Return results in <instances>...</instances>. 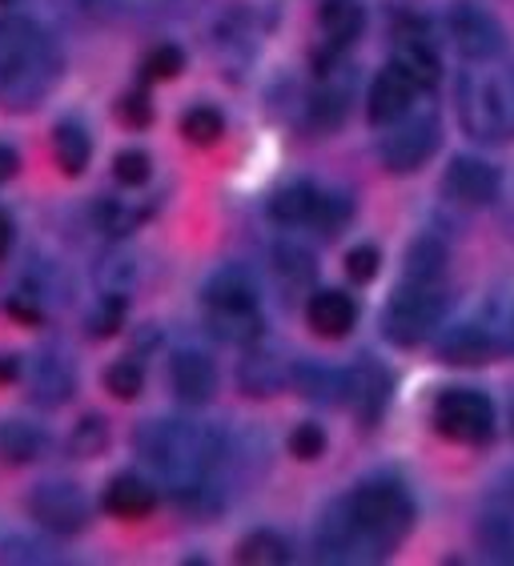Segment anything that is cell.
<instances>
[{
  "instance_id": "cell-1",
  "label": "cell",
  "mask_w": 514,
  "mask_h": 566,
  "mask_svg": "<svg viewBox=\"0 0 514 566\" xmlns=\"http://www.w3.org/2000/svg\"><path fill=\"white\" fill-rule=\"evenodd\" d=\"M137 454L157 470V479H165L177 491V499L201 502L209 491V474L221 458V438L198 422H177V418H157L145 422L133 434Z\"/></svg>"
},
{
  "instance_id": "cell-2",
  "label": "cell",
  "mask_w": 514,
  "mask_h": 566,
  "mask_svg": "<svg viewBox=\"0 0 514 566\" xmlns=\"http://www.w3.org/2000/svg\"><path fill=\"white\" fill-rule=\"evenodd\" d=\"M61 56L41 24L29 17H0V105L29 109L53 88Z\"/></svg>"
},
{
  "instance_id": "cell-3",
  "label": "cell",
  "mask_w": 514,
  "mask_h": 566,
  "mask_svg": "<svg viewBox=\"0 0 514 566\" xmlns=\"http://www.w3.org/2000/svg\"><path fill=\"white\" fill-rule=\"evenodd\" d=\"M459 117L474 142H511L514 137V81L491 69L459 76Z\"/></svg>"
},
{
  "instance_id": "cell-4",
  "label": "cell",
  "mask_w": 514,
  "mask_h": 566,
  "mask_svg": "<svg viewBox=\"0 0 514 566\" xmlns=\"http://www.w3.org/2000/svg\"><path fill=\"white\" fill-rule=\"evenodd\" d=\"M346 502H350L354 518L374 543L378 558L386 551H395L402 543V534L410 531V523H415V502L398 482H361Z\"/></svg>"
},
{
  "instance_id": "cell-5",
  "label": "cell",
  "mask_w": 514,
  "mask_h": 566,
  "mask_svg": "<svg viewBox=\"0 0 514 566\" xmlns=\"http://www.w3.org/2000/svg\"><path fill=\"white\" fill-rule=\"evenodd\" d=\"M447 314V294H442V285H418V282H406L390 305L382 310V334L395 346H422L438 329Z\"/></svg>"
},
{
  "instance_id": "cell-6",
  "label": "cell",
  "mask_w": 514,
  "mask_h": 566,
  "mask_svg": "<svg viewBox=\"0 0 514 566\" xmlns=\"http://www.w3.org/2000/svg\"><path fill=\"white\" fill-rule=\"evenodd\" d=\"M434 426L450 442L482 447L494 434V406L479 390H447L434 406Z\"/></svg>"
},
{
  "instance_id": "cell-7",
  "label": "cell",
  "mask_w": 514,
  "mask_h": 566,
  "mask_svg": "<svg viewBox=\"0 0 514 566\" xmlns=\"http://www.w3.org/2000/svg\"><path fill=\"white\" fill-rule=\"evenodd\" d=\"M447 33L466 61H494L503 53V24L494 21L491 12L466 0H454L447 9Z\"/></svg>"
},
{
  "instance_id": "cell-8",
  "label": "cell",
  "mask_w": 514,
  "mask_h": 566,
  "mask_svg": "<svg viewBox=\"0 0 514 566\" xmlns=\"http://www.w3.org/2000/svg\"><path fill=\"white\" fill-rule=\"evenodd\" d=\"M317 555L329 558V563H370V558H378V551H374V543L358 526L346 499L334 502L322 514V523H317Z\"/></svg>"
},
{
  "instance_id": "cell-9",
  "label": "cell",
  "mask_w": 514,
  "mask_h": 566,
  "mask_svg": "<svg viewBox=\"0 0 514 566\" xmlns=\"http://www.w3.org/2000/svg\"><path fill=\"white\" fill-rule=\"evenodd\" d=\"M29 511L33 518L53 534H77L88 523V502L85 494L73 486V482L56 479V482H41L29 499Z\"/></svg>"
},
{
  "instance_id": "cell-10",
  "label": "cell",
  "mask_w": 514,
  "mask_h": 566,
  "mask_svg": "<svg viewBox=\"0 0 514 566\" xmlns=\"http://www.w3.org/2000/svg\"><path fill=\"white\" fill-rule=\"evenodd\" d=\"M438 149V120L434 117H410L386 133L382 142V165L390 174H415L418 165Z\"/></svg>"
},
{
  "instance_id": "cell-11",
  "label": "cell",
  "mask_w": 514,
  "mask_h": 566,
  "mask_svg": "<svg viewBox=\"0 0 514 566\" xmlns=\"http://www.w3.org/2000/svg\"><path fill=\"white\" fill-rule=\"evenodd\" d=\"M442 189L459 206H491L494 197H499V169L486 165L482 157H454L447 165V174H442Z\"/></svg>"
},
{
  "instance_id": "cell-12",
  "label": "cell",
  "mask_w": 514,
  "mask_h": 566,
  "mask_svg": "<svg viewBox=\"0 0 514 566\" xmlns=\"http://www.w3.org/2000/svg\"><path fill=\"white\" fill-rule=\"evenodd\" d=\"M169 381H174L177 402L206 406L218 390V370L201 349H177L174 361H169Z\"/></svg>"
},
{
  "instance_id": "cell-13",
  "label": "cell",
  "mask_w": 514,
  "mask_h": 566,
  "mask_svg": "<svg viewBox=\"0 0 514 566\" xmlns=\"http://www.w3.org/2000/svg\"><path fill=\"white\" fill-rule=\"evenodd\" d=\"M346 402L358 410L361 422H378L390 402V374L378 366V361H358L350 374H346Z\"/></svg>"
},
{
  "instance_id": "cell-14",
  "label": "cell",
  "mask_w": 514,
  "mask_h": 566,
  "mask_svg": "<svg viewBox=\"0 0 514 566\" xmlns=\"http://www.w3.org/2000/svg\"><path fill=\"white\" fill-rule=\"evenodd\" d=\"M415 81L406 73H398L395 65L382 69V73L374 76L370 85V97H366V113H370L374 125H395L410 113V101H415Z\"/></svg>"
},
{
  "instance_id": "cell-15",
  "label": "cell",
  "mask_w": 514,
  "mask_h": 566,
  "mask_svg": "<svg viewBox=\"0 0 514 566\" xmlns=\"http://www.w3.org/2000/svg\"><path fill=\"white\" fill-rule=\"evenodd\" d=\"M395 69L410 76V81H415V88H434L438 85V73H442V65H438L434 44H430L427 33H422V29H415V24L398 29Z\"/></svg>"
},
{
  "instance_id": "cell-16",
  "label": "cell",
  "mask_w": 514,
  "mask_h": 566,
  "mask_svg": "<svg viewBox=\"0 0 514 566\" xmlns=\"http://www.w3.org/2000/svg\"><path fill=\"white\" fill-rule=\"evenodd\" d=\"M209 314H250L258 310V285L241 265H225L206 282Z\"/></svg>"
},
{
  "instance_id": "cell-17",
  "label": "cell",
  "mask_w": 514,
  "mask_h": 566,
  "mask_svg": "<svg viewBox=\"0 0 514 566\" xmlns=\"http://www.w3.org/2000/svg\"><path fill=\"white\" fill-rule=\"evenodd\" d=\"M479 534L494 555L514 558V479L494 486V494L486 499V511H482Z\"/></svg>"
},
{
  "instance_id": "cell-18",
  "label": "cell",
  "mask_w": 514,
  "mask_h": 566,
  "mask_svg": "<svg viewBox=\"0 0 514 566\" xmlns=\"http://www.w3.org/2000/svg\"><path fill=\"white\" fill-rule=\"evenodd\" d=\"M438 354H442V361H450V366H482V361H491L494 354H499V342L482 326H474V322H462V326H450L447 334H442Z\"/></svg>"
},
{
  "instance_id": "cell-19",
  "label": "cell",
  "mask_w": 514,
  "mask_h": 566,
  "mask_svg": "<svg viewBox=\"0 0 514 566\" xmlns=\"http://www.w3.org/2000/svg\"><path fill=\"white\" fill-rule=\"evenodd\" d=\"M306 317L314 334L322 338H346L358 322V305L350 302V294H342V290H322V294L310 297L306 305Z\"/></svg>"
},
{
  "instance_id": "cell-20",
  "label": "cell",
  "mask_w": 514,
  "mask_h": 566,
  "mask_svg": "<svg viewBox=\"0 0 514 566\" xmlns=\"http://www.w3.org/2000/svg\"><path fill=\"white\" fill-rule=\"evenodd\" d=\"M241 390L253 394V398H270V394H277L285 386V378H290V370H285V358L277 354V349H262L258 342H253V349L245 354V361H241Z\"/></svg>"
},
{
  "instance_id": "cell-21",
  "label": "cell",
  "mask_w": 514,
  "mask_h": 566,
  "mask_svg": "<svg viewBox=\"0 0 514 566\" xmlns=\"http://www.w3.org/2000/svg\"><path fill=\"white\" fill-rule=\"evenodd\" d=\"M350 113V85L334 69H317V88L310 97V117L317 129H334Z\"/></svg>"
},
{
  "instance_id": "cell-22",
  "label": "cell",
  "mask_w": 514,
  "mask_h": 566,
  "mask_svg": "<svg viewBox=\"0 0 514 566\" xmlns=\"http://www.w3.org/2000/svg\"><path fill=\"white\" fill-rule=\"evenodd\" d=\"M294 386L302 398L310 402H322V406H338L346 402V374L342 370H329V366H317V361H302L294 366Z\"/></svg>"
},
{
  "instance_id": "cell-23",
  "label": "cell",
  "mask_w": 514,
  "mask_h": 566,
  "mask_svg": "<svg viewBox=\"0 0 514 566\" xmlns=\"http://www.w3.org/2000/svg\"><path fill=\"white\" fill-rule=\"evenodd\" d=\"M157 506V494L149 482L133 479V474H120L105 486V511L113 518H145V514Z\"/></svg>"
},
{
  "instance_id": "cell-24",
  "label": "cell",
  "mask_w": 514,
  "mask_h": 566,
  "mask_svg": "<svg viewBox=\"0 0 514 566\" xmlns=\"http://www.w3.org/2000/svg\"><path fill=\"white\" fill-rule=\"evenodd\" d=\"M317 24H322V33L329 36L334 49H346V44L358 41L361 29H366V12H361L358 0H322Z\"/></svg>"
},
{
  "instance_id": "cell-25",
  "label": "cell",
  "mask_w": 514,
  "mask_h": 566,
  "mask_svg": "<svg viewBox=\"0 0 514 566\" xmlns=\"http://www.w3.org/2000/svg\"><path fill=\"white\" fill-rule=\"evenodd\" d=\"M317 201H322V189H314L310 181H294L270 197V218L282 226H314Z\"/></svg>"
},
{
  "instance_id": "cell-26",
  "label": "cell",
  "mask_w": 514,
  "mask_h": 566,
  "mask_svg": "<svg viewBox=\"0 0 514 566\" xmlns=\"http://www.w3.org/2000/svg\"><path fill=\"white\" fill-rule=\"evenodd\" d=\"M73 394V366L61 354H41L33 366V402L61 406Z\"/></svg>"
},
{
  "instance_id": "cell-27",
  "label": "cell",
  "mask_w": 514,
  "mask_h": 566,
  "mask_svg": "<svg viewBox=\"0 0 514 566\" xmlns=\"http://www.w3.org/2000/svg\"><path fill=\"white\" fill-rule=\"evenodd\" d=\"M44 434L33 422H21V418H4L0 422V458L9 467H29L33 458H41Z\"/></svg>"
},
{
  "instance_id": "cell-28",
  "label": "cell",
  "mask_w": 514,
  "mask_h": 566,
  "mask_svg": "<svg viewBox=\"0 0 514 566\" xmlns=\"http://www.w3.org/2000/svg\"><path fill=\"white\" fill-rule=\"evenodd\" d=\"M442 273H447V245L434 238H418L410 250H406L402 277L418 285H442Z\"/></svg>"
},
{
  "instance_id": "cell-29",
  "label": "cell",
  "mask_w": 514,
  "mask_h": 566,
  "mask_svg": "<svg viewBox=\"0 0 514 566\" xmlns=\"http://www.w3.org/2000/svg\"><path fill=\"white\" fill-rule=\"evenodd\" d=\"M53 153H56V165H61V169H65L69 177L85 174L88 153H93V145H88V133L81 129V125H73V120L56 125V133H53Z\"/></svg>"
},
{
  "instance_id": "cell-30",
  "label": "cell",
  "mask_w": 514,
  "mask_h": 566,
  "mask_svg": "<svg viewBox=\"0 0 514 566\" xmlns=\"http://www.w3.org/2000/svg\"><path fill=\"white\" fill-rule=\"evenodd\" d=\"M97 285H101V294L125 297L133 285H137V258H133L129 250H109L97 262Z\"/></svg>"
},
{
  "instance_id": "cell-31",
  "label": "cell",
  "mask_w": 514,
  "mask_h": 566,
  "mask_svg": "<svg viewBox=\"0 0 514 566\" xmlns=\"http://www.w3.org/2000/svg\"><path fill=\"white\" fill-rule=\"evenodd\" d=\"M290 558V546H285L282 534L274 531H253L250 538H241L238 546V563L245 566H277Z\"/></svg>"
},
{
  "instance_id": "cell-32",
  "label": "cell",
  "mask_w": 514,
  "mask_h": 566,
  "mask_svg": "<svg viewBox=\"0 0 514 566\" xmlns=\"http://www.w3.org/2000/svg\"><path fill=\"white\" fill-rule=\"evenodd\" d=\"M209 329L230 346H253L262 338V314L258 310H250V314H209Z\"/></svg>"
},
{
  "instance_id": "cell-33",
  "label": "cell",
  "mask_w": 514,
  "mask_h": 566,
  "mask_svg": "<svg viewBox=\"0 0 514 566\" xmlns=\"http://www.w3.org/2000/svg\"><path fill=\"white\" fill-rule=\"evenodd\" d=\"M274 273L290 285V290L310 285L314 282V258H310L306 250H297V245H277L274 250Z\"/></svg>"
},
{
  "instance_id": "cell-34",
  "label": "cell",
  "mask_w": 514,
  "mask_h": 566,
  "mask_svg": "<svg viewBox=\"0 0 514 566\" xmlns=\"http://www.w3.org/2000/svg\"><path fill=\"white\" fill-rule=\"evenodd\" d=\"M181 133H186L193 145H213V142H221V133H225V117H221L218 109H209V105H198V109L186 113Z\"/></svg>"
},
{
  "instance_id": "cell-35",
  "label": "cell",
  "mask_w": 514,
  "mask_h": 566,
  "mask_svg": "<svg viewBox=\"0 0 514 566\" xmlns=\"http://www.w3.org/2000/svg\"><path fill=\"white\" fill-rule=\"evenodd\" d=\"M105 386H109L113 398H120V402H133V398L145 390V370L137 366V361L120 358V361H113L109 370H105Z\"/></svg>"
},
{
  "instance_id": "cell-36",
  "label": "cell",
  "mask_w": 514,
  "mask_h": 566,
  "mask_svg": "<svg viewBox=\"0 0 514 566\" xmlns=\"http://www.w3.org/2000/svg\"><path fill=\"white\" fill-rule=\"evenodd\" d=\"M181 69H186L181 49H177V44H157V49H149V56H145L141 73L149 76V81H174Z\"/></svg>"
},
{
  "instance_id": "cell-37",
  "label": "cell",
  "mask_w": 514,
  "mask_h": 566,
  "mask_svg": "<svg viewBox=\"0 0 514 566\" xmlns=\"http://www.w3.org/2000/svg\"><path fill=\"white\" fill-rule=\"evenodd\" d=\"M354 206L346 193H322V201H317V213H314V226L322 229V233H338L346 221H350Z\"/></svg>"
},
{
  "instance_id": "cell-38",
  "label": "cell",
  "mask_w": 514,
  "mask_h": 566,
  "mask_svg": "<svg viewBox=\"0 0 514 566\" xmlns=\"http://www.w3.org/2000/svg\"><path fill=\"white\" fill-rule=\"evenodd\" d=\"M120 317H125V297L105 294L97 310L88 314V334H93V338H109V334L120 329Z\"/></svg>"
},
{
  "instance_id": "cell-39",
  "label": "cell",
  "mask_w": 514,
  "mask_h": 566,
  "mask_svg": "<svg viewBox=\"0 0 514 566\" xmlns=\"http://www.w3.org/2000/svg\"><path fill=\"white\" fill-rule=\"evenodd\" d=\"M105 442H109V430H105V422H101L97 415L81 418L77 430H73V454L97 458L101 450H105Z\"/></svg>"
},
{
  "instance_id": "cell-40",
  "label": "cell",
  "mask_w": 514,
  "mask_h": 566,
  "mask_svg": "<svg viewBox=\"0 0 514 566\" xmlns=\"http://www.w3.org/2000/svg\"><path fill=\"white\" fill-rule=\"evenodd\" d=\"M113 177H117L120 186H129V189L145 186V181H149V157H145L141 149L117 153V161H113Z\"/></svg>"
},
{
  "instance_id": "cell-41",
  "label": "cell",
  "mask_w": 514,
  "mask_h": 566,
  "mask_svg": "<svg viewBox=\"0 0 514 566\" xmlns=\"http://www.w3.org/2000/svg\"><path fill=\"white\" fill-rule=\"evenodd\" d=\"M322 450H326V434H322V426L302 422L294 434H290V454L302 458V462H314V458H322Z\"/></svg>"
},
{
  "instance_id": "cell-42",
  "label": "cell",
  "mask_w": 514,
  "mask_h": 566,
  "mask_svg": "<svg viewBox=\"0 0 514 566\" xmlns=\"http://www.w3.org/2000/svg\"><path fill=\"white\" fill-rule=\"evenodd\" d=\"M117 117L125 120L129 129H145V125L154 120V105H149L145 93H129V97L117 101Z\"/></svg>"
},
{
  "instance_id": "cell-43",
  "label": "cell",
  "mask_w": 514,
  "mask_h": 566,
  "mask_svg": "<svg viewBox=\"0 0 514 566\" xmlns=\"http://www.w3.org/2000/svg\"><path fill=\"white\" fill-rule=\"evenodd\" d=\"M378 262H382V253L374 250V245H354L346 253V273H350L354 282H370L374 273H378Z\"/></svg>"
},
{
  "instance_id": "cell-44",
  "label": "cell",
  "mask_w": 514,
  "mask_h": 566,
  "mask_svg": "<svg viewBox=\"0 0 514 566\" xmlns=\"http://www.w3.org/2000/svg\"><path fill=\"white\" fill-rule=\"evenodd\" d=\"M9 314L17 317V322H29V326H36V322H41V302H36V294H17L9 302Z\"/></svg>"
},
{
  "instance_id": "cell-45",
  "label": "cell",
  "mask_w": 514,
  "mask_h": 566,
  "mask_svg": "<svg viewBox=\"0 0 514 566\" xmlns=\"http://www.w3.org/2000/svg\"><path fill=\"white\" fill-rule=\"evenodd\" d=\"M17 169H21V157H17V149H12V145H0V186H4Z\"/></svg>"
},
{
  "instance_id": "cell-46",
  "label": "cell",
  "mask_w": 514,
  "mask_h": 566,
  "mask_svg": "<svg viewBox=\"0 0 514 566\" xmlns=\"http://www.w3.org/2000/svg\"><path fill=\"white\" fill-rule=\"evenodd\" d=\"M17 378H21V361L12 354H0V386H12Z\"/></svg>"
},
{
  "instance_id": "cell-47",
  "label": "cell",
  "mask_w": 514,
  "mask_h": 566,
  "mask_svg": "<svg viewBox=\"0 0 514 566\" xmlns=\"http://www.w3.org/2000/svg\"><path fill=\"white\" fill-rule=\"evenodd\" d=\"M9 245H12V221L0 213V258L9 253Z\"/></svg>"
},
{
  "instance_id": "cell-48",
  "label": "cell",
  "mask_w": 514,
  "mask_h": 566,
  "mask_svg": "<svg viewBox=\"0 0 514 566\" xmlns=\"http://www.w3.org/2000/svg\"><path fill=\"white\" fill-rule=\"evenodd\" d=\"M511 430H514V402H511Z\"/></svg>"
}]
</instances>
